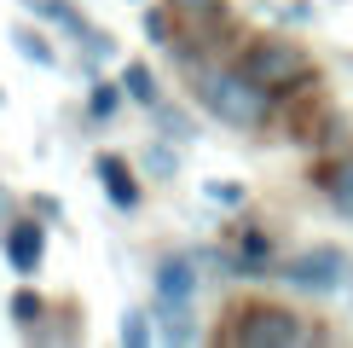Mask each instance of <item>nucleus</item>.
<instances>
[{"mask_svg":"<svg viewBox=\"0 0 353 348\" xmlns=\"http://www.w3.org/2000/svg\"><path fill=\"white\" fill-rule=\"evenodd\" d=\"M191 76V99H203L226 128H261L272 116V93L261 81H249L243 70H220V64H185Z\"/></svg>","mask_w":353,"mask_h":348,"instance_id":"nucleus-1","label":"nucleus"},{"mask_svg":"<svg viewBox=\"0 0 353 348\" xmlns=\"http://www.w3.org/2000/svg\"><path fill=\"white\" fill-rule=\"evenodd\" d=\"M272 279H284L290 290H307V296H336L353 284V255L342 244H313V250H296L284 267H272Z\"/></svg>","mask_w":353,"mask_h":348,"instance_id":"nucleus-2","label":"nucleus"},{"mask_svg":"<svg viewBox=\"0 0 353 348\" xmlns=\"http://www.w3.org/2000/svg\"><path fill=\"white\" fill-rule=\"evenodd\" d=\"M243 76L249 81H261L267 93H284L290 81H307L313 76V64H307V52L296 47V41H255V47L243 52Z\"/></svg>","mask_w":353,"mask_h":348,"instance_id":"nucleus-3","label":"nucleus"},{"mask_svg":"<svg viewBox=\"0 0 353 348\" xmlns=\"http://www.w3.org/2000/svg\"><path fill=\"white\" fill-rule=\"evenodd\" d=\"M238 325L226 331L232 342H243V348H290V342H301L307 331H301V319L290 313V308H243V313H232Z\"/></svg>","mask_w":353,"mask_h":348,"instance_id":"nucleus-4","label":"nucleus"},{"mask_svg":"<svg viewBox=\"0 0 353 348\" xmlns=\"http://www.w3.org/2000/svg\"><path fill=\"white\" fill-rule=\"evenodd\" d=\"M6 261L18 279H35L41 261H47V221L41 215H23V221L6 226Z\"/></svg>","mask_w":353,"mask_h":348,"instance_id":"nucleus-5","label":"nucleus"},{"mask_svg":"<svg viewBox=\"0 0 353 348\" xmlns=\"http://www.w3.org/2000/svg\"><path fill=\"white\" fill-rule=\"evenodd\" d=\"M93 180L105 186V197H110L122 215H134L139 203H145V186H139L134 163H128V157H116V151H99V157H93Z\"/></svg>","mask_w":353,"mask_h":348,"instance_id":"nucleus-6","label":"nucleus"},{"mask_svg":"<svg viewBox=\"0 0 353 348\" xmlns=\"http://www.w3.org/2000/svg\"><path fill=\"white\" fill-rule=\"evenodd\" d=\"M151 284H157V302H197L203 273L191 267V255H163L157 273H151Z\"/></svg>","mask_w":353,"mask_h":348,"instance_id":"nucleus-7","label":"nucleus"},{"mask_svg":"<svg viewBox=\"0 0 353 348\" xmlns=\"http://www.w3.org/2000/svg\"><path fill=\"white\" fill-rule=\"evenodd\" d=\"M197 302H157L151 308V325H157V337L163 342H197L203 331H197Z\"/></svg>","mask_w":353,"mask_h":348,"instance_id":"nucleus-8","label":"nucleus"},{"mask_svg":"<svg viewBox=\"0 0 353 348\" xmlns=\"http://www.w3.org/2000/svg\"><path fill=\"white\" fill-rule=\"evenodd\" d=\"M23 12H35V18H41V23H52V29H64L70 41H81L87 29H93L76 0H23Z\"/></svg>","mask_w":353,"mask_h":348,"instance_id":"nucleus-9","label":"nucleus"},{"mask_svg":"<svg viewBox=\"0 0 353 348\" xmlns=\"http://www.w3.org/2000/svg\"><path fill=\"white\" fill-rule=\"evenodd\" d=\"M6 313H12V325H18L23 337H29V331H41V319H47V296H41V290H29V279H23L18 290H12Z\"/></svg>","mask_w":353,"mask_h":348,"instance_id":"nucleus-10","label":"nucleus"},{"mask_svg":"<svg viewBox=\"0 0 353 348\" xmlns=\"http://www.w3.org/2000/svg\"><path fill=\"white\" fill-rule=\"evenodd\" d=\"M319 192L330 197V209H336V215H347V221H353V157L319 174Z\"/></svg>","mask_w":353,"mask_h":348,"instance_id":"nucleus-11","label":"nucleus"},{"mask_svg":"<svg viewBox=\"0 0 353 348\" xmlns=\"http://www.w3.org/2000/svg\"><path fill=\"white\" fill-rule=\"evenodd\" d=\"M122 93L134 99V105H145V110L163 99V87H157V76H151V64H145V58H128V64H122Z\"/></svg>","mask_w":353,"mask_h":348,"instance_id":"nucleus-12","label":"nucleus"},{"mask_svg":"<svg viewBox=\"0 0 353 348\" xmlns=\"http://www.w3.org/2000/svg\"><path fill=\"white\" fill-rule=\"evenodd\" d=\"M12 47H18V58H29V64H41V70H58V47L47 35H41L35 23H18L12 29Z\"/></svg>","mask_w":353,"mask_h":348,"instance_id":"nucleus-13","label":"nucleus"},{"mask_svg":"<svg viewBox=\"0 0 353 348\" xmlns=\"http://www.w3.org/2000/svg\"><path fill=\"white\" fill-rule=\"evenodd\" d=\"M151 128H157L163 139H174V145H191V139H197V122H191L180 105H163V99L151 105Z\"/></svg>","mask_w":353,"mask_h":348,"instance_id":"nucleus-14","label":"nucleus"},{"mask_svg":"<svg viewBox=\"0 0 353 348\" xmlns=\"http://www.w3.org/2000/svg\"><path fill=\"white\" fill-rule=\"evenodd\" d=\"M139 163H145L151 180H174V174H180V145H174V139H151Z\"/></svg>","mask_w":353,"mask_h":348,"instance_id":"nucleus-15","label":"nucleus"},{"mask_svg":"<svg viewBox=\"0 0 353 348\" xmlns=\"http://www.w3.org/2000/svg\"><path fill=\"white\" fill-rule=\"evenodd\" d=\"M122 81H93L87 87V116H93V122H110L116 110H122Z\"/></svg>","mask_w":353,"mask_h":348,"instance_id":"nucleus-16","label":"nucleus"},{"mask_svg":"<svg viewBox=\"0 0 353 348\" xmlns=\"http://www.w3.org/2000/svg\"><path fill=\"white\" fill-rule=\"evenodd\" d=\"M116 337H122L128 348H145V342H157V325H151V313H145V308H128L122 325H116Z\"/></svg>","mask_w":353,"mask_h":348,"instance_id":"nucleus-17","label":"nucleus"},{"mask_svg":"<svg viewBox=\"0 0 353 348\" xmlns=\"http://www.w3.org/2000/svg\"><path fill=\"white\" fill-rule=\"evenodd\" d=\"M76 47L87 52V64H110V58H116V35H110V29H99V23H93V29H87V35L76 41Z\"/></svg>","mask_w":353,"mask_h":348,"instance_id":"nucleus-18","label":"nucleus"},{"mask_svg":"<svg viewBox=\"0 0 353 348\" xmlns=\"http://www.w3.org/2000/svg\"><path fill=\"white\" fill-rule=\"evenodd\" d=\"M145 41L151 47H174V12L168 6H145Z\"/></svg>","mask_w":353,"mask_h":348,"instance_id":"nucleus-19","label":"nucleus"},{"mask_svg":"<svg viewBox=\"0 0 353 348\" xmlns=\"http://www.w3.org/2000/svg\"><path fill=\"white\" fill-rule=\"evenodd\" d=\"M203 192H209L214 203H226V209H238V203L249 197V192H243V180H203Z\"/></svg>","mask_w":353,"mask_h":348,"instance_id":"nucleus-20","label":"nucleus"},{"mask_svg":"<svg viewBox=\"0 0 353 348\" xmlns=\"http://www.w3.org/2000/svg\"><path fill=\"white\" fill-rule=\"evenodd\" d=\"M29 209H35L41 221H64V203H58L52 192H35V203H29Z\"/></svg>","mask_w":353,"mask_h":348,"instance_id":"nucleus-21","label":"nucleus"},{"mask_svg":"<svg viewBox=\"0 0 353 348\" xmlns=\"http://www.w3.org/2000/svg\"><path fill=\"white\" fill-rule=\"evenodd\" d=\"M278 18H284V23H307L313 6H307V0H290V6H278Z\"/></svg>","mask_w":353,"mask_h":348,"instance_id":"nucleus-22","label":"nucleus"},{"mask_svg":"<svg viewBox=\"0 0 353 348\" xmlns=\"http://www.w3.org/2000/svg\"><path fill=\"white\" fill-rule=\"evenodd\" d=\"M168 6H180V12H203V18H214V12H220V0H168Z\"/></svg>","mask_w":353,"mask_h":348,"instance_id":"nucleus-23","label":"nucleus"}]
</instances>
